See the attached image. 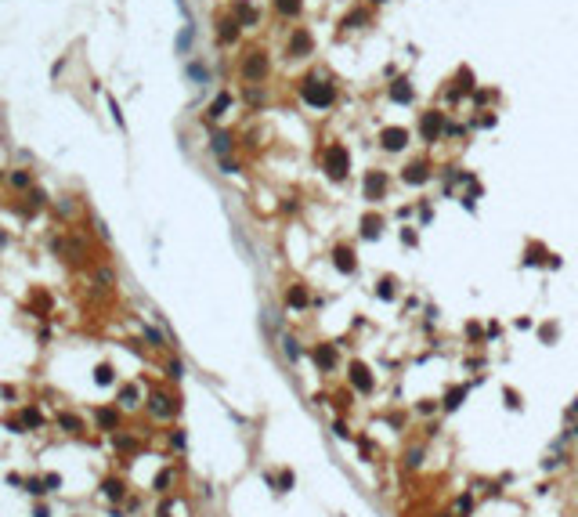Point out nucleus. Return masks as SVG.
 I'll list each match as a JSON object with an SVG mask.
<instances>
[{"label":"nucleus","mask_w":578,"mask_h":517,"mask_svg":"<svg viewBox=\"0 0 578 517\" xmlns=\"http://www.w3.org/2000/svg\"><path fill=\"white\" fill-rule=\"evenodd\" d=\"M214 148H217V152H228V134H217V138H214Z\"/></svg>","instance_id":"b1692460"},{"label":"nucleus","mask_w":578,"mask_h":517,"mask_svg":"<svg viewBox=\"0 0 578 517\" xmlns=\"http://www.w3.org/2000/svg\"><path fill=\"white\" fill-rule=\"evenodd\" d=\"M105 496L119 499V496H123V485H119V481H109V485H105Z\"/></svg>","instance_id":"4be33fe9"},{"label":"nucleus","mask_w":578,"mask_h":517,"mask_svg":"<svg viewBox=\"0 0 578 517\" xmlns=\"http://www.w3.org/2000/svg\"><path fill=\"white\" fill-rule=\"evenodd\" d=\"M285 300H289V307H304V304H307V290H304V286H293Z\"/></svg>","instance_id":"ddd939ff"},{"label":"nucleus","mask_w":578,"mask_h":517,"mask_svg":"<svg viewBox=\"0 0 578 517\" xmlns=\"http://www.w3.org/2000/svg\"><path fill=\"white\" fill-rule=\"evenodd\" d=\"M289 51H293L297 58H300V55H307V51H311V36H307V33L300 29V33L293 36V40H289Z\"/></svg>","instance_id":"9d476101"},{"label":"nucleus","mask_w":578,"mask_h":517,"mask_svg":"<svg viewBox=\"0 0 578 517\" xmlns=\"http://www.w3.org/2000/svg\"><path fill=\"white\" fill-rule=\"evenodd\" d=\"M322 163H325V170H329V177H344L347 174V152H344V145H329L325 148V159H322Z\"/></svg>","instance_id":"f03ea898"},{"label":"nucleus","mask_w":578,"mask_h":517,"mask_svg":"<svg viewBox=\"0 0 578 517\" xmlns=\"http://www.w3.org/2000/svg\"><path fill=\"white\" fill-rule=\"evenodd\" d=\"M437 131H441V112H427V116H423V138L434 141Z\"/></svg>","instance_id":"1a4fd4ad"},{"label":"nucleus","mask_w":578,"mask_h":517,"mask_svg":"<svg viewBox=\"0 0 578 517\" xmlns=\"http://www.w3.org/2000/svg\"><path fill=\"white\" fill-rule=\"evenodd\" d=\"M376 293L390 300V297H394V282H390V278H387V282H380V286H376Z\"/></svg>","instance_id":"6ab92c4d"},{"label":"nucleus","mask_w":578,"mask_h":517,"mask_svg":"<svg viewBox=\"0 0 578 517\" xmlns=\"http://www.w3.org/2000/svg\"><path fill=\"white\" fill-rule=\"evenodd\" d=\"M361 224H365V228H361V235H365V239H376V235H380V224H383V221H380V217H365Z\"/></svg>","instance_id":"4468645a"},{"label":"nucleus","mask_w":578,"mask_h":517,"mask_svg":"<svg viewBox=\"0 0 578 517\" xmlns=\"http://www.w3.org/2000/svg\"><path fill=\"white\" fill-rule=\"evenodd\" d=\"M15 185H18V188H25V185H29V174H22V170H18V174H15Z\"/></svg>","instance_id":"393cba45"},{"label":"nucleus","mask_w":578,"mask_h":517,"mask_svg":"<svg viewBox=\"0 0 578 517\" xmlns=\"http://www.w3.org/2000/svg\"><path fill=\"white\" fill-rule=\"evenodd\" d=\"M314 362H318L322 369H333V366H336V347H329V344L314 347Z\"/></svg>","instance_id":"423d86ee"},{"label":"nucleus","mask_w":578,"mask_h":517,"mask_svg":"<svg viewBox=\"0 0 578 517\" xmlns=\"http://www.w3.org/2000/svg\"><path fill=\"white\" fill-rule=\"evenodd\" d=\"M427 177H430V174H427V163H408V167H405V181H408V185H423Z\"/></svg>","instance_id":"6e6552de"},{"label":"nucleus","mask_w":578,"mask_h":517,"mask_svg":"<svg viewBox=\"0 0 578 517\" xmlns=\"http://www.w3.org/2000/svg\"><path fill=\"white\" fill-rule=\"evenodd\" d=\"M242 72H246V80H260V76L268 72V55H260V51H253L250 58H246V65H242Z\"/></svg>","instance_id":"20e7f679"},{"label":"nucleus","mask_w":578,"mask_h":517,"mask_svg":"<svg viewBox=\"0 0 578 517\" xmlns=\"http://www.w3.org/2000/svg\"><path fill=\"white\" fill-rule=\"evenodd\" d=\"M336 91L333 84H325V80H304V101L314 105V109H325V105H333Z\"/></svg>","instance_id":"f257e3e1"},{"label":"nucleus","mask_w":578,"mask_h":517,"mask_svg":"<svg viewBox=\"0 0 578 517\" xmlns=\"http://www.w3.org/2000/svg\"><path fill=\"white\" fill-rule=\"evenodd\" d=\"M351 383H354L358 391H373V376H369L365 366H351Z\"/></svg>","instance_id":"0eeeda50"},{"label":"nucleus","mask_w":578,"mask_h":517,"mask_svg":"<svg viewBox=\"0 0 578 517\" xmlns=\"http://www.w3.org/2000/svg\"><path fill=\"white\" fill-rule=\"evenodd\" d=\"M228 101H231V98H228V94H221V98H217V105L210 109V116H221V112L228 109Z\"/></svg>","instance_id":"412c9836"},{"label":"nucleus","mask_w":578,"mask_h":517,"mask_svg":"<svg viewBox=\"0 0 578 517\" xmlns=\"http://www.w3.org/2000/svg\"><path fill=\"white\" fill-rule=\"evenodd\" d=\"M282 344H285V354H289V358H300V347H297V340H293V337H285Z\"/></svg>","instance_id":"a211bd4d"},{"label":"nucleus","mask_w":578,"mask_h":517,"mask_svg":"<svg viewBox=\"0 0 578 517\" xmlns=\"http://www.w3.org/2000/svg\"><path fill=\"white\" fill-rule=\"evenodd\" d=\"M221 25H224V29H221V40H235V33H239L235 22H221Z\"/></svg>","instance_id":"aec40b11"},{"label":"nucleus","mask_w":578,"mask_h":517,"mask_svg":"<svg viewBox=\"0 0 578 517\" xmlns=\"http://www.w3.org/2000/svg\"><path fill=\"white\" fill-rule=\"evenodd\" d=\"M405 141H408V131H401V127H387V131L380 134V145H383V148H390V152L405 148Z\"/></svg>","instance_id":"39448f33"},{"label":"nucleus","mask_w":578,"mask_h":517,"mask_svg":"<svg viewBox=\"0 0 578 517\" xmlns=\"http://www.w3.org/2000/svg\"><path fill=\"white\" fill-rule=\"evenodd\" d=\"M25 488H29V492H33V496H40V492H47V488H44V485H40V481H36V477H29V481H25Z\"/></svg>","instance_id":"5701e85b"},{"label":"nucleus","mask_w":578,"mask_h":517,"mask_svg":"<svg viewBox=\"0 0 578 517\" xmlns=\"http://www.w3.org/2000/svg\"><path fill=\"white\" fill-rule=\"evenodd\" d=\"M390 98H394V101H401V105H405V101H412V87H408V80H398V84L390 87Z\"/></svg>","instance_id":"9b49d317"},{"label":"nucleus","mask_w":578,"mask_h":517,"mask_svg":"<svg viewBox=\"0 0 578 517\" xmlns=\"http://www.w3.org/2000/svg\"><path fill=\"white\" fill-rule=\"evenodd\" d=\"M336 268H340L344 275H351V271H354V257H351V250H344V246L336 250Z\"/></svg>","instance_id":"f8f14e48"},{"label":"nucleus","mask_w":578,"mask_h":517,"mask_svg":"<svg viewBox=\"0 0 578 517\" xmlns=\"http://www.w3.org/2000/svg\"><path fill=\"white\" fill-rule=\"evenodd\" d=\"M383 192H387V177L380 170H369L365 174V199H369V203H380Z\"/></svg>","instance_id":"7ed1b4c3"},{"label":"nucleus","mask_w":578,"mask_h":517,"mask_svg":"<svg viewBox=\"0 0 578 517\" xmlns=\"http://www.w3.org/2000/svg\"><path fill=\"white\" fill-rule=\"evenodd\" d=\"M116 420H119V416H116L112 409H101V412H98V423H101V427H116Z\"/></svg>","instance_id":"dca6fc26"},{"label":"nucleus","mask_w":578,"mask_h":517,"mask_svg":"<svg viewBox=\"0 0 578 517\" xmlns=\"http://www.w3.org/2000/svg\"><path fill=\"white\" fill-rule=\"evenodd\" d=\"M58 423H62V427H69L72 434L80 430V420H76V416H65V412H62V416H58Z\"/></svg>","instance_id":"f3484780"},{"label":"nucleus","mask_w":578,"mask_h":517,"mask_svg":"<svg viewBox=\"0 0 578 517\" xmlns=\"http://www.w3.org/2000/svg\"><path fill=\"white\" fill-rule=\"evenodd\" d=\"M275 4H278L282 15H297L300 11V0H275Z\"/></svg>","instance_id":"2eb2a0df"}]
</instances>
